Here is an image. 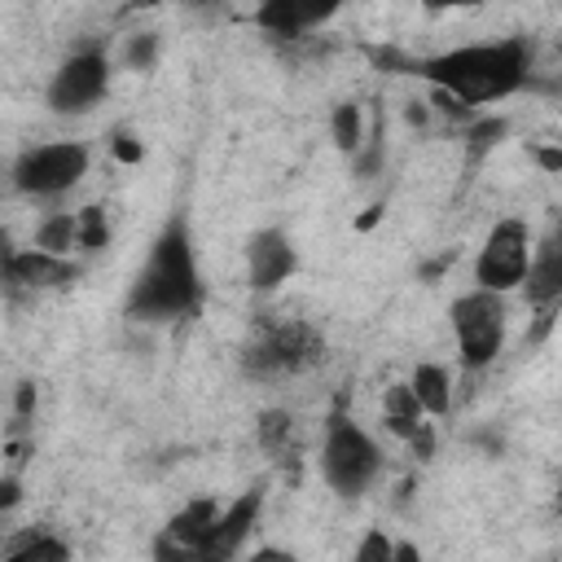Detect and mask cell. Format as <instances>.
Segmentation results:
<instances>
[{
	"label": "cell",
	"instance_id": "obj_1",
	"mask_svg": "<svg viewBox=\"0 0 562 562\" xmlns=\"http://www.w3.org/2000/svg\"><path fill=\"white\" fill-rule=\"evenodd\" d=\"M413 75L430 79L435 88L452 92L465 105H487L531 83V48L522 35H509L496 44H470L439 57H422L413 61Z\"/></svg>",
	"mask_w": 562,
	"mask_h": 562
},
{
	"label": "cell",
	"instance_id": "obj_2",
	"mask_svg": "<svg viewBox=\"0 0 562 562\" xmlns=\"http://www.w3.org/2000/svg\"><path fill=\"white\" fill-rule=\"evenodd\" d=\"M202 303V281H198V259L189 241L184 220H167V228L154 237L145 268L136 272L127 290V316L136 321H176L198 312Z\"/></svg>",
	"mask_w": 562,
	"mask_h": 562
},
{
	"label": "cell",
	"instance_id": "obj_3",
	"mask_svg": "<svg viewBox=\"0 0 562 562\" xmlns=\"http://www.w3.org/2000/svg\"><path fill=\"white\" fill-rule=\"evenodd\" d=\"M321 334L307 321H263L255 342L241 351V369L250 378H290L321 360Z\"/></svg>",
	"mask_w": 562,
	"mask_h": 562
},
{
	"label": "cell",
	"instance_id": "obj_4",
	"mask_svg": "<svg viewBox=\"0 0 562 562\" xmlns=\"http://www.w3.org/2000/svg\"><path fill=\"white\" fill-rule=\"evenodd\" d=\"M382 470V448L347 417H334L321 443V474L338 496H360Z\"/></svg>",
	"mask_w": 562,
	"mask_h": 562
},
{
	"label": "cell",
	"instance_id": "obj_5",
	"mask_svg": "<svg viewBox=\"0 0 562 562\" xmlns=\"http://www.w3.org/2000/svg\"><path fill=\"white\" fill-rule=\"evenodd\" d=\"M452 329H457V347H461V364L465 369H483L496 360L501 342H505V299L496 290H470L452 303Z\"/></svg>",
	"mask_w": 562,
	"mask_h": 562
},
{
	"label": "cell",
	"instance_id": "obj_6",
	"mask_svg": "<svg viewBox=\"0 0 562 562\" xmlns=\"http://www.w3.org/2000/svg\"><path fill=\"white\" fill-rule=\"evenodd\" d=\"M83 171H88V149L79 140H48V145L26 149L13 162V184L35 198H57V193L75 189L83 180Z\"/></svg>",
	"mask_w": 562,
	"mask_h": 562
},
{
	"label": "cell",
	"instance_id": "obj_7",
	"mask_svg": "<svg viewBox=\"0 0 562 562\" xmlns=\"http://www.w3.org/2000/svg\"><path fill=\"white\" fill-rule=\"evenodd\" d=\"M527 259H531V233H527V224L522 220H501L487 233V241H483V250L474 259V281L483 290L505 294V290L522 285Z\"/></svg>",
	"mask_w": 562,
	"mask_h": 562
},
{
	"label": "cell",
	"instance_id": "obj_8",
	"mask_svg": "<svg viewBox=\"0 0 562 562\" xmlns=\"http://www.w3.org/2000/svg\"><path fill=\"white\" fill-rule=\"evenodd\" d=\"M105 83H110V61L101 53H75L57 66L53 83H48V110L57 114H83L92 110L101 97H105Z\"/></svg>",
	"mask_w": 562,
	"mask_h": 562
},
{
	"label": "cell",
	"instance_id": "obj_9",
	"mask_svg": "<svg viewBox=\"0 0 562 562\" xmlns=\"http://www.w3.org/2000/svg\"><path fill=\"white\" fill-rule=\"evenodd\" d=\"M79 277V268L61 255H48L40 246L31 250H13L0 263V290L4 294H40V290H61Z\"/></svg>",
	"mask_w": 562,
	"mask_h": 562
},
{
	"label": "cell",
	"instance_id": "obj_10",
	"mask_svg": "<svg viewBox=\"0 0 562 562\" xmlns=\"http://www.w3.org/2000/svg\"><path fill=\"white\" fill-rule=\"evenodd\" d=\"M259 509H263V487H250V492H246V496H237L228 509H220V518H215L211 536L202 540L198 558H206V562L237 558V549H241V544H246V536L255 531Z\"/></svg>",
	"mask_w": 562,
	"mask_h": 562
},
{
	"label": "cell",
	"instance_id": "obj_11",
	"mask_svg": "<svg viewBox=\"0 0 562 562\" xmlns=\"http://www.w3.org/2000/svg\"><path fill=\"white\" fill-rule=\"evenodd\" d=\"M342 4H347V0H259L255 26L294 40V35H303V31L321 26V22H329Z\"/></svg>",
	"mask_w": 562,
	"mask_h": 562
},
{
	"label": "cell",
	"instance_id": "obj_12",
	"mask_svg": "<svg viewBox=\"0 0 562 562\" xmlns=\"http://www.w3.org/2000/svg\"><path fill=\"white\" fill-rule=\"evenodd\" d=\"M246 272L255 290H277L294 272V246L281 228H259L246 241Z\"/></svg>",
	"mask_w": 562,
	"mask_h": 562
},
{
	"label": "cell",
	"instance_id": "obj_13",
	"mask_svg": "<svg viewBox=\"0 0 562 562\" xmlns=\"http://www.w3.org/2000/svg\"><path fill=\"white\" fill-rule=\"evenodd\" d=\"M522 285H527V303L531 307H549L562 299V241L558 233H549L531 259H527V272H522Z\"/></svg>",
	"mask_w": 562,
	"mask_h": 562
},
{
	"label": "cell",
	"instance_id": "obj_14",
	"mask_svg": "<svg viewBox=\"0 0 562 562\" xmlns=\"http://www.w3.org/2000/svg\"><path fill=\"white\" fill-rule=\"evenodd\" d=\"M408 386H413L422 413L443 417V413L452 408V382H448V369H439V364H417V373H413Z\"/></svg>",
	"mask_w": 562,
	"mask_h": 562
},
{
	"label": "cell",
	"instance_id": "obj_15",
	"mask_svg": "<svg viewBox=\"0 0 562 562\" xmlns=\"http://www.w3.org/2000/svg\"><path fill=\"white\" fill-rule=\"evenodd\" d=\"M386 426H391V435H400L404 443L426 426L413 386H386Z\"/></svg>",
	"mask_w": 562,
	"mask_h": 562
},
{
	"label": "cell",
	"instance_id": "obj_16",
	"mask_svg": "<svg viewBox=\"0 0 562 562\" xmlns=\"http://www.w3.org/2000/svg\"><path fill=\"white\" fill-rule=\"evenodd\" d=\"M0 553H4V558H53V562L70 558V549H66L61 540H53L44 527H26L22 536L4 540V544H0Z\"/></svg>",
	"mask_w": 562,
	"mask_h": 562
},
{
	"label": "cell",
	"instance_id": "obj_17",
	"mask_svg": "<svg viewBox=\"0 0 562 562\" xmlns=\"http://www.w3.org/2000/svg\"><path fill=\"white\" fill-rule=\"evenodd\" d=\"M35 246L48 250V255H66V250L75 246V215H70V211L48 215V220L35 228Z\"/></svg>",
	"mask_w": 562,
	"mask_h": 562
},
{
	"label": "cell",
	"instance_id": "obj_18",
	"mask_svg": "<svg viewBox=\"0 0 562 562\" xmlns=\"http://www.w3.org/2000/svg\"><path fill=\"white\" fill-rule=\"evenodd\" d=\"M110 241V228H105V211L101 206H83L75 215V246L83 250H101Z\"/></svg>",
	"mask_w": 562,
	"mask_h": 562
},
{
	"label": "cell",
	"instance_id": "obj_19",
	"mask_svg": "<svg viewBox=\"0 0 562 562\" xmlns=\"http://www.w3.org/2000/svg\"><path fill=\"white\" fill-rule=\"evenodd\" d=\"M290 430H294V422H290V413H281V408H268V413L259 417V443H263L268 452H290Z\"/></svg>",
	"mask_w": 562,
	"mask_h": 562
},
{
	"label": "cell",
	"instance_id": "obj_20",
	"mask_svg": "<svg viewBox=\"0 0 562 562\" xmlns=\"http://www.w3.org/2000/svg\"><path fill=\"white\" fill-rule=\"evenodd\" d=\"M334 145H338L342 154H356V149H360V110H356L351 101L334 110Z\"/></svg>",
	"mask_w": 562,
	"mask_h": 562
},
{
	"label": "cell",
	"instance_id": "obj_21",
	"mask_svg": "<svg viewBox=\"0 0 562 562\" xmlns=\"http://www.w3.org/2000/svg\"><path fill=\"white\" fill-rule=\"evenodd\" d=\"M501 136H505V119H479V123L465 132V140H470V158H483Z\"/></svg>",
	"mask_w": 562,
	"mask_h": 562
},
{
	"label": "cell",
	"instance_id": "obj_22",
	"mask_svg": "<svg viewBox=\"0 0 562 562\" xmlns=\"http://www.w3.org/2000/svg\"><path fill=\"white\" fill-rule=\"evenodd\" d=\"M154 53H158V35H154V31H140V35H132V44H127V66H132V70H149V66H154Z\"/></svg>",
	"mask_w": 562,
	"mask_h": 562
},
{
	"label": "cell",
	"instance_id": "obj_23",
	"mask_svg": "<svg viewBox=\"0 0 562 562\" xmlns=\"http://www.w3.org/2000/svg\"><path fill=\"white\" fill-rule=\"evenodd\" d=\"M391 549H395V544H391L382 531H373V536L356 549V558H360V562H386V558H391Z\"/></svg>",
	"mask_w": 562,
	"mask_h": 562
},
{
	"label": "cell",
	"instance_id": "obj_24",
	"mask_svg": "<svg viewBox=\"0 0 562 562\" xmlns=\"http://www.w3.org/2000/svg\"><path fill=\"white\" fill-rule=\"evenodd\" d=\"M18 501H22V483L18 479H0V514L13 509Z\"/></svg>",
	"mask_w": 562,
	"mask_h": 562
},
{
	"label": "cell",
	"instance_id": "obj_25",
	"mask_svg": "<svg viewBox=\"0 0 562 562\" xmlns=\"http://www.w3.org/2000/svg\"><path fill=\"white\" fill-rule=\"evenodd\" d=\"M31 408H35V386H31V382H22V386H18V422H26V417H31Z\"/></svg>",
	"mask_w": 562,
	"mask_h": 562
},
{
	"label": "cell",
	"instance_id": "obj_26",
	"mask_svg": "<svg viewBox=\"0 0 562 562\" xmlns=\"http://www.w3.org/2000/svg\"><path fill=\"white\" fill-rule=\"evenodd\" d=\"M176 4H184V9H193V13H202V18H211V13L224 9V0H176Z\"/></svg>",
	"mask_w": 562,
	"mask_h": 562
},
{
	"label": "cell",
	"instance_id": "obj_27",
	"mask_svg": "<svg viewBox=\"0 0 562 562\" xmlns=\"http://www.w3.org/2000/svg\"><path fill=\"white\" fill-rule=\"evenodd\" d=\"M114 154H119V158H127V162H132V158H140V145H136V140H132V136H119V140H114Z\"/></svg>",
	"mask_w": 562,
	"mask_h": 562
},
{
	"label": "cell",
	"instance_id": "obj_28",
	"mask_svg": "<svg viewBox=\"0 0 562 562\" xmlns=\"http://www.w3.org/2000/svg\"><path fill=\"white\" fill-rule=\"evenodd\" d=\"M536 158H540V167H544V171H558V167H562V154H558V149H540Z\"/></svg>",
	"mask_w": 562,
	"mask_h": 562
},
{
	"label": "cell",
	"instance_id": "obj_29",
	"mask_svg": "<svg viewBox=\"0 0 562 562\" xmlns=\"http://www.w3.org/2000/svg\"><path fill=\"white\" fill-rule=\"evenodd\" d=\"M452 4H479V0H426V9H452Z\"/></svg>",
	"mask_w": 562,
	"mask_h": 562
},
{
	"label": "cell",
	"instance_id": "obj_30",
	"mask_svg": "<svg viewBox=\"0 0 562 562\" xmlns=\"http://www.w3.org/2000/svg\"><path fill=\"white\" fill-rule=\"evenodd\" d=\"M9 255H13V241H9V233H4V228H0V263H4V259H9Z\"/></svg>",
	"mask_w": 562,
	"mask_h": 562
},
{
	"label": "cell",
	"instance_id": "obj_31",
	"mask_svg": "<svg viewBox=\"0 0 562 562\" xmlns=\"http://www.w3.org/2000/svg\"><path fill=\"white\" fill-rule=\"evenodd\" d=\"M149 4H158V0H132V9H149Z\"/></svg>",
	"mask_w": 562,
	"mask_h": 562
},
{
	"label": "cell",
	"instance_id": "obj_32",
	"mask_svg": "<svg viewBox=\"0 0 562 562\" xmlns=\"http://www.w3.org/2000/svg\"><path fill=\"white\" fill-rule=\"evenodd\" d=\"M0 176H4V162H0Z\"/></svg>",
	"mask_w": 562,
	"mask_h": 562
}]
</instances>
